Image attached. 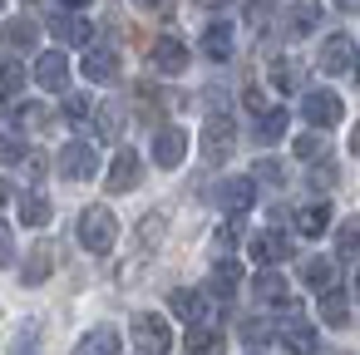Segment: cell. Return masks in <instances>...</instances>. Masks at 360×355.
<instances>
[{"label": "cell", "mask_w": 360, "mask_h": 355, "mask_svg": "<svg viewBox=\"0 0 360 355\" xmlns=\"http://www.w3.org/2000/svg\"><path fill=\"white\" fill-rule=\"evenodd\" d=\"M79 242H84L94 257H104V252L119 242V217H114L109 207H99V202L84 207V212H79Z\"/></svg>", "instance_id": "obj_1"}, {"label": "cell", "mask_w": 360, "mask_h": 355, "mask_svg": "<svg viewBox=\"0 0 360 355\" xmlns=\"http://www.w3.org/2000/svg\"><path fill=\"white\" fill-rule=\"evenodd\" d=\"M129 330H134V340H139V350H143V355H163V350L173 345L168 321H163V316H153V311H139Z\"/></svg>", "instance_id": "obj_2"}, {"label": "cell", "mask_w": 360, "mask_h": 355, "mask_svg": "<svg viewBox=\"0 0 360 355\" xmlns=\"http://www.w3.org/2000/svg\"><path fill=\"white\" fill-rule=\"evenodd\" d=\"M232 143H237L232 119H227V114H212V119L202 124V158H207V163H222V158L232 153Z\"/></svg>", "instance_id": "obj_3"}, {"label": "cell", "mask_w": 360, "mask_h": 355, "mask_svg": "<svg viewBox=\"0 0 360 355\" xmlns=\"http://www.w3.org/2000/svg\"><path fill=\"white\" fill-rule=\"evenodd\" d=\"M60 173H65L70 183H89V178L99 173V153H94V143H65V153H60Z\"/></svg>", "instance_id": "obj_4"}, {"label": "cell", "mask_w": 360, "mask_h": 355, "mask_svg": "<svg viewBox=\"0 0 360 355\" xmlns=\"http://www.w3.org/2000/svg\"><path fill=\"white\" fill-rule=\"evenodd\" d=\"M301 119H306L311 129H330V124H340V99H335L330 89H311V94L301 99Z\"/></svg>", "instance_id": "obj_5"}, {"label": "cell", "mask_w": 360, "mask_h": 355, "mask_svg": "<svg viewBox=\"0 0 360 355\" xmlns=\"http://www.w3.org/2000/svg\"><path fill=\"white\" fill-rule=\"evenodd\" d=\"M148 65H153L158 75H183V70H188V45L173 40V35H163V40L148 45Z\"/></svg>", "instance_id": "obj_6"}, {"label": "cell", "mask_w": 360, "mask_h": 355, "mask_svg": "<svg viewBox=\"0 0 360 355\" xmlns=\"http://www.w3.org/2000/svg\"><path fill=\"white\" fill-rule=\"evenodd\" d=\"M55 15V40L60 45H89L94 40V25H89V15H79V11H50Z\"/></svg>", "instance_id": "obj_7"}, {"label": "cell", "mask_w": 360, "mask_h": 355, "mask_svg": "<svg viewBox=\"0 0 360 355\" xmlns=\"http://www.w3.org/2000/svg\"><path fill=\"white\" fill-rule=\"evenodd\" d=\"M35 84L50 89V94H60V89L70 84V60H65V50H45V55L35 60Z\"/></svg>", "instance_id": "obj_8"}, {"label": "cell", "mask_w": 360, "mask_h": 355, "mask_svg": "<svg viewBox=\"0 0 360 355\" xmlns=\"http://www.w3.org/2000/svg\"><path fill=\"white\" fill-rule=\"evenodd\" d=\"M316 65H321L326 75H345L350 65H360V60H355V45H350V35H330V40L321 45Z\"/></svg>", "instance_id": "obj_9"}, {"label": "cell", "mask_w": 360, "mask_h": 355, "mask_svg": "<svg viewBox=\"0 0 360 355\" xmlns=\"http://www.w3.org/2000/svg\"><path fill=\"white\" fill-rule=\"evenodd\" d=\"M183 153H188V134H183V129H158V138H153V163H158V168H178Z\"/></svg>", "instance_id": "obj_10"}, {"label": "cell", "mask_w": 360, "mask_h": 355, "mask_svg": "<svg viewBox=\"0 0 360 355\" xmlns=\"http://www.w3.org/2000/svg\"><path fill=\"white\" fill-rule=\"evenodd\" d=\"M35 40H40V25L35 20H11L6 30H0V50H6V55H30Z\"/></svg>", "instance_id": "obj_11"}, {"label": "cell", "mask_w": 360, "mask_h": 355, "mask_svg": "<svg viewBox=\"0 0 360 355\" xmlns=\"http://www.w3.org/2000/svg\"><path fill=\"white\" fill-rule=\"evenodd\" d=\"M129 188H139V153L119 148L109 163V193H129Z\"/></svg>", "instance_id": "obj_12"}, {"label": "cell", "mask_w": 360, "mask_h": 355, "mask_svg": "<svg viewBox=\"0 0 360 355\" xmlns=\"http://www.w3.org/2000/svg\"><path fill=\"white\" fill-rule=\"evenodd\" d=\"M217 202H222L227 212H247V207L257 202V183H252V178H227V183L217 188Z\"/></svg>", "instance_id": "obj_13"}, {"label": "cell", "mask_w": 360, "mask_h": 355, "mask_svg": "<svg viewBox=\"0 0 360 355\" xmlns=\"http://www.w3.org/2000/svg\"><path fill=\"white\" fill-rule=\"evenodd\" d=\"M252 296H257L262 306H286V276L271 271V266L257 271V276H252Z\"/></svg>", "instance_id": "obj_14"}, {"label": "cell", "mask_w": 360, "mask_h": 355, "mask_svg": "<svg viewBox=\"0 0 360 355\" xmlns=\"http://www.w3.org/2000/svg\"><path fill=\"white\" fill-rule=\"evenodd\" d=\"M50 271H55V247H50V242H40V247L25 257V266H20V281H25V286H40Z\"/></svg>", "instance_id": "obj_15"}, {"label": "cell", "mask_w": 360, "mask_h": 355, "mask_svg": "<svg viewBox=\"0 0 360 355\" xmlns=\"http://www.w3.org/2000/svg\"><path fill=\"white\" fill-rule=\"evenodd\" d=\"M252 257L257 262H286L291 257V237L286 232H262V237H252Z\"/></svg>", "instance_id": "obj_16"}, {"label": "cell", "mask_w": 360, "mask_h": 355, "mask_svg": "<svg viewBox=\"0 0 360 355\" xmlns=\"http://www.w3.org/2000/svg\"><path fill=\"white\" fill-rule=\"evenodd\" d=\"M168 306H173V316H183L188 325H198V321H202V311H207V301H202V291H188V286H178V291H168Z\"/></svg>", "instance_id": "obj_17"}, {"label": "cell", "mask_w": 360, "mask_h": 355, "mask_svg": "<svg viewBox=\"0 0 360 355\" xmlns=\"http://www.w3.org/2000/svg\"><path fill=\"white\" fill-rule=\"evenodd\" d=\"M84 75H89L94 84L119 79V55H114V50H89V55H84Z\"/></svg>", "instance_id": "obj_18"}, {"label": "cell", "mask_w": 360, "mask_h": 355, "mask_svg": "<svg viewBox=\"0 0 360 355\" xmlns=\"http://www.w3.org/2000/svg\"><path fill=\"white\" fill-rule=\"evenodd\" d=\"M183 345H188V355H222V330H212V325H188Z\"/></svg>", "instance_id": "obj_19"}, {"label": "cell", "mask_w": 360, "mask_h": 355, "mask_svg": "<svg viewBox=\"0 0 360 355\" xmlns=\"http://www.w3.org/2000/svg\"><path fill=\"white\" fill-rule=\"evenodd\" d=\"M301 281L330 296V286H335V262H326V257H311V262H301Z\"/></svg>", "instance_id": "obj_20"}, {"label": "cell", "mask_w": 360, "mask_h": 355, "mask_svg": "<svg viewBox=\"0 0 360 355\" xmlns=\"http://www.w3.org/2000/svg\"><path fill=\"white\" fill-rule=\"evenodd\" d=\"M79 355H119V330L114 325H94L79 340Z\"/></svg>", "instance_id": "obj_21"}, {"label": "cell", "mask_w": 360, "mask_h": 355, "mask_svg": "<svg viewBox=\"0 0 360 355\" xmlns=\"http://www.w3.org/2000/svg\"><path fill=\"white\" fill-rule=\"evenodd\" d=\"M237 281H242V266H237L232 257H222V262L212 266V281H207V291H212V296H232V291H237Z\"/></svg>", "instance_id": "obj_22"}, {"label": "cell", "mask_w": 360, "mask_h": 355, "mask_svg": "<svg viewBox=\"0 0 360 355\" xmlns=\"http://www.w3.org/2000/svg\"><path fill=\"white\" fill-rule=\"evenodd\" d=\"M281 335H286V350H296V355H311V350H316V325H311V321H296V316H291Z\"/></svg>", "instance_id": "obj_23"}, {"label": "cell", "mask_w": 360, "mask_h": 355, "mask_svg": "<svg viewBox=\"0 0 360 355\" xmlns=\"http://www.w3.org/2000/svg\"><path fill=\"white\" fill-rule=\"evenodd\" d=\"M202 55H207V60H227V55H232V25H207Z\"/></svg>", "instance_id": "obj_24"}, {"label": "cell", "mask_w": 360, "mask_h": 355, "mask_svg": "<svg viewBox=\"0 0 360 355\" xmlns=\"http://www.w3.org/2000/svg\"><path fill=\"white\" fill-rule=\"evenodd\" d=\"M20 222L25 227H45L50 222V198L45 193H25L20 198Z\"/></svg>", "instance_id": "obj_25"}, {"label": "cell", "mask_w": 360, "mask_h": 355, "mask_svg": "<svg viewBox=\"0 0 360 355\" xmlns=\"http://www.w3.org/2000/svg\"><path fill=\"white\" fill-rule=\"evenodd\" d=\"M321 321H326V325H335V330H345V325H350V306H345V296H340V291L321 296Z\"/></svg>", "instance_id": "obj_26"}, {"label": "cell", "mask_w": 360, "mask_h": 355, "mask_svg": "<svg viewBox=\"0 0 360 355\" xmlns=\"http://www.w3.org/2000/svg\"><path fill=\"white\" fill-rule=\"evenodd\" d=\"M271 84H276L281 94H296V89H301V70H296V60H271Z\"/></svg>", "instance_id": "obj_27"}, {"label": "cell", "mask_w": 360, "mask_h": 355, "mask_svg": "<svg viewBox=\"0 0 360 355\" xmlns=\"http://www.w3.org/2000/svg\"><path fill=\"white\" fill-rule=\"evenodd\" d=\"M296 227H301V237H321V232L330 227V207H326V202H316V207H306V212L296 217Z\"/></svg>", "instance_id": "obj_28"}, {"label": "cell", "mask_w": 360, "mask_h": 355, "mask_svg": "<svg viewBox=\"0 0 360 355\" xmlns=\"http://www.w3.org/2000/svg\"><path fill=\"white\" fill-rule=\"evenodd\" d=\"M94 129L114 143L119 134H124V109H114V104H104V109H94Z\"/></svg>", "instance_id": "obj_29"}, {"label": "cell", "mask_w": 360, "mask_h": 355, "mask_svg": "<svg viewBox=\"0 0 360 355\" xmlns=\"http://www.w3.org/2000/svg\"><path fill=\"white\" fill-rule=\"evenodd\" d=\"M335 252H340V257H350V262L360 257V217H350V222L335 232Z\"/></svg>", "instance_id": "obj_30"}, {"label": "cell", "mask_w": 360, "mask_h": 355, "mask_svg": "<svg viewBox=\"0 0 360 355\" xmlns=\"http://www.w3.org/2000/svg\"><path fill=\"white\" fill-rule=\"evenodd\" d=\"M281 134H286V109H271L266 119H257V138L262 143H276Z\"/></svg>", "instance_id": "obj_31"}, {"label": "cell", "mask_w": 360, "mask_h": 355, "mask_svg": "<svg viewBox=\"0 0 360 355\" xmlns=\"http://www.w3.org/2000/svg\"><path fill=\"white\" fill-rule=\"evenodd\" d=\"M25 89V65H0V99H15Z\"/></svg>", "instance_id": "obj_32"}, {"label": "cell", "mask_w": 360, "mask_h": 355, "mask_svg": "<svg viewBox=\"0 0 360 355\" xmlns=\"http://www.w3.org/2000/svg\"><path fill=\"white\" fill-rule=\"evenodd\" d=\"M296 158H306V163H326V138H321V134H301V138H296Z\"/></svg>", "instance_id": "obj_33"}, {"label": "cell", "mask_w": 360, "mask_h": 355, "mask_svg": "<svg viewBox=\"0 0 360 355\" xmlns=\"http://www.w3.org/2000/svg\"><path fill=\"white\" fill-rule=\"evenodd\" d=\"M286 15H291V30H296V35H306V30L321 20V6H291Z\"/></svg>", "instance_id": "obj_34"}, {"label": "cell", "mask_w": 360, "mask_h": 355, "mask_svg": "<svg viewBox=\"0 0 360 355\" xmlns=\"http://www.w3.org/2000/svg\"><path fill=\"white\" fill-rule=\"evenodd\" d=\"M163 222H168L163 212H148V217H143V227H139V242L158 247V242H163Z\"/></svg>", "instance_id": "obj_35"}, {"label": "cell", "mask_w": 360, "mask_h": 355, "mask_svg": "<svg viewBox=\"0 0 360 355\" xmlns=\"http://www.w3.org/2000/svg\"><path fill=\"white\" fill-rule=\"evenodd\" d=\"M252 183H281V163L276 158H257L252 163Z\"/></svg>", "instance_id": "obj_36"}, {"label": "cell", "mask_w": 360, "mask_h": 355, "mask_svg": "<svg viewBox=\"0 0 360 355\" xmlns=\"http://www.w3.org/2000/svg\"><path fill=\"white\" fill-rule=\"evenodd\" d=\"M30 153L20 148V138L15 134H0V163H25Z\"/></svg>", "instance_id": "obj_37"}, {"label": "cell", "mask_w": 360, "mask_h": 355, "mask_svg": "<svg viewBox=\"0 0 360 355\" xmlns=\"http://www.w3.org/2000/svg\"><path fill=\"white\" fill-rule=\"evenodd\" d=\"M242 104H247L257 119H266V114H271V104H266V94H262L257 84H247V89H242Z\"/></svg>", "instance_id": "obj_38"}, {"label": "cell", "mask_w": 360, "mask_h": 355, "mask_svg": "<svg viewBox=\"0 0 360 355\" xmlns=\"http://www.w3.org/2000/svg\"><path fill=\"white\" fill-rule=\"evenodd\" d=\"M89 114H94V99L89 94H70L65 99V119H89Z\"/></svg>", "instance_id": "obj_39"}, {"label": "cell", "mask_w": 360, "mask_h": 355, "mask_svg": "<svg viewBox=\"0 0 360 355\" xmlns=\"http://www.w3.org/2000/svg\"><path fill=\"white\" fill-rule=\"evenodd\" d=\"M25 178H30V183H40V178H45V158H40V153H30V158H25Z\"/></svg>", "instance_id": "obj_40"}, {"label": "cell", "mask_w": 360, "mask_h": 355, "mask_svg": "<svg viewBox=\"0 0 360 355\" xmlns=\"http://www.w3.org/2000/svg\"><path fill=\"white\" fill-rule=\"evenodd\" d=\"M311 183H316V188H335V168H330V163H321V168L311 173Z\"/></svg>", "instance_id": "obj_41"}, {"label": "cell", "mask_w": 360, "mask_h": 355, "mask_svg": "<svg viewBox=\"0 0 360 355\" xmlns=\"http://www.w3.org/2000/svg\"><path fill=\"white\" fill-rule=\"evenodd\" d=\"M11 257H15V242H11V227L0 222V262H11Z\"/></svg>", "instance_id": "obj_42"}, {"label": "cell", "mask_w": 360, "mask_h": 355, "mask_svg": "<svg viewBox=\"0 0 360 355\" xmlns=\"http://www.w3.org/2000/svg\"><path fill=\"white\" fill-rule=\"evenodd\" d=\"M242 335H247V340H262V335H266V321H242Z\"/></svg>", "instance_id": "obj_43"}, {"label": "cell", "mask_w": 360, "mask_h": 355, "mask_svg": "<svg viewBox=\"0 0 360 355\" xmlns=\"http://www.w3.org/2000/svg\"><path fill=\"white\" fill-rule=\"evenodd\" d=\"M350 153H355V158H360V124H355V129H350Z\"/></svg>", "instance_id": "obj_44"}, {"label": "cell", "mask_w": 360, "mask_h": 355, "mask_svg": "<svg viewBox=\"0 0 360 355\" xmlns=\"http://www.w3.org/2000/svg\"><path fill=\"white\" fill-rule=\"evenodd\" d=\"M11 202V188H6V178H0V207H6Z\"/></svg>", "instance_id": "obj_45"}, {"label": "cell", "mask_w": 360, "mask_h": 355, "mask_svg": "<svg viewBox=\"0 0 360 355\" xmlns=\"http://www.w3.org/2000/svg\"><path fill=\"white\" fill-rule=\"evenodd\" d=\"M355 84H360V65H355Z\"/></svg>", "instance_id": "obj_46"}, {"label": "cell", "mask_w": 360, "mask_h": 355, "mask_svg": "<svg viewBox=\"0 0 360 355\" xmlns=\"http://www.w3.org/2000/svg\"><path fill=\"white\" fill-rule=\"evenodd\" d=\"M355 296H360V276H355Z\"/></svg>", "instance_id": "obj_47"}]
</instances>
